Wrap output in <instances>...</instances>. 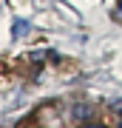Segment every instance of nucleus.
Here are the masks:
<instances>
[{"label": "nucleus", "mask_w": 122, "mask_h": 128, "mask_svg": "<svg viewBox=\"0 0 122 128\" xmlns=\"http://www.w3.org/2000/svg\"><path fill=\"white\" fill-rule=\"evenodd\" d=\"M88 114H91V108H88V105H77V108H74V117H77V120L88 117Z\"/></svg>", "instance_id": "nucleus-1"}, {"label": "nucleus", "mask_w": 122, "mask_h": 128, "mask_svg": "<svg viewBox=\"0 0 122 128\" xmlns=\"http://www.w3.org/2000/svg\"><path fill=\"white\" fill-rule=\"evenodd\" d=\"M80 128H105V125H94V122H88V125H80Z\"/></svg>", "instance_id": "nucleus-2"}, {"label": "nucleus", "mask_w": 122, "mask_h": 128, "mask_svg": "<svg viewBox=\"0 0 122 128\" xmlns=\"http://www.w3.org/2000/svg\"><path fill=\"white\" fill-rule=\"evenodd\" d=\"M119 14H122V0H119Z\"/></svg>", "instance_id": "nucleus-3"}, {"label": "nucleus", "mask_w": 122, "mask_h": 128, "mask_svg": "<svg viewBox=\"0 0 122 128\" xmlns=\"http://www.w3.org/2000/svg\"><path fill=\"white\" fill-rule=\"evenodd\" d=\"M117 128H122V120H119V122H117Z\"/></svg>", "instance_id": "nucleus-4"}]
</instances>
